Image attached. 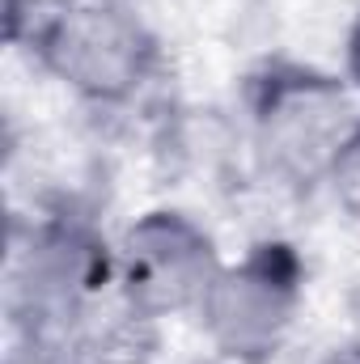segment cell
<instances>
[{"instance_id": "cell-1", "label": "cell", "mask_w": 360, "mask_h": 364, "mask_svg": "<svg viewBox=\"0 0 360 364\" xmlns=\"http://www.w3.org/2000/svg\"><path fill=\"white\" fill-rule=\"evenodd\" d=\"M348 77L309 64H268L250 85V144L280 186H322L344 140L356 132Z\"/></svg>"}, {"instance_id": "cell-2", "label": "cell", "mask_w": 360, "mask_h": 364, "mask_svg": "<svg viewBox=\"0 0 360 364\" xmlns=\"http://www.w3.org/2000/svg\"><path fill=\"white\" fill-rule=\"evenodd\" d=\"M34 60L90 106H127L162 68L157 34L115 0L55 9L30 38Z\"/></svg>"}, {"instance_id": "cell-3", "label": "cell", "mask_w": 360, "mask_h": 364, "mask_svg": "<svg viewBox=\"0 0 360 364\" xmlns=\"http://www.w3.org/2000/svg\"><path fill=\"white\" fill-rule=\"evenodd\" d=\"M301 259L284 242H259L225 263L203 292L195 322L212 352L229 364H271L301 309Z\"/></svg>"}, {"instance_id": "cell-4", "label": "cell", "mask_w": 360, "mask_h": 364, "mask_svg": "<svg viewBox=\"0 0 360 364\" xmlns=\"http://www.w3.org/2000/svg\"><path fill=\"white\" fill-rule=\"evenodd\" d=\"M221 267L225 259L195 216L153 208L136 216L115 246V292L136 314L166 322L195 314Z\"/></svg>"}, {"instance_id": "cell-5", "label": "cell", "mask_w": 360, "mask_h": 364, "mask_svg": "<svg viewBox=\"0 0 360 364\" xmlns=\"http://www.w3.org/2000/svg\"><path fill=\"white\" fill-rule=\"evenodd\" d=\"M322 186L331 191L339 212L352 225H360V123H356V132L344 140V149H339V157H335V166H331V174H327Z\"/></svg>"}, {"instance_id": "cell-6", "label": "cell", "mask_w": 360, "mask_h": 364, "mask_svg": "<svg viewBox=\"0 0 360 364\" xmlns=\"http://www.w3.org/2000/svg\"><path fill=\"white\" fill-rule=\"evenodd\" d=\"M344 60H348V85L360 93V13L352 17V26H348V47H344Z\"/></svg>"}, {"instance_id": "cell-7", "label": "cell", "mask_w": 360, "mask_h": 364, "mask_svg": "<svg viewBox=\"0 0 360 364\" xmlns=\"http://www.w3.org/2000/svg\"><path fill=\"white\" fill-rule=\"evenodd\" d=\"M314 364H360V339H348V343L331 348L327 356H318Z\"/></svg>"}, {"instance_id": "cell-8", "label": "cell", "mask_w": 360, "mask_h": 364, "mask_svg": "<svg viewBox=\"0 0 360 364\" xmlns=\"http://www.w3.org/2000/svg\"><path fill=\"white\" fill-rule=\"evenodd\" d=\"M47 9H68V4H77V0H43Z\"/></svg>"}]
</instances>
